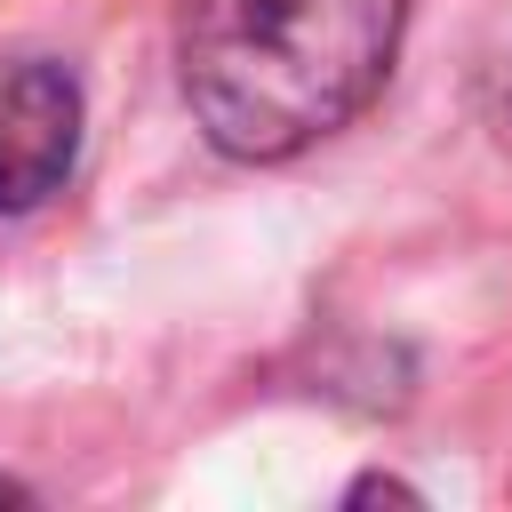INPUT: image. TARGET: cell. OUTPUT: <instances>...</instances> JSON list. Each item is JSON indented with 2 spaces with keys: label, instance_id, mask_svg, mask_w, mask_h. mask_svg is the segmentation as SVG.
<instances>
[{
  "label": "cell",
  "instance_id": "3",
  "mask_svg": "<svg viewBox=\"0 0 512 512\" xmlns=\"http://www.w3.org/2000/svg\"><path fill=\"white\" fill-rule=\"evenodd\" d=\"M344 504H424L408 480H392V472H360L352 488H344Z\"/></svg>",
  "mask_w": 512,
  "mask_h": 512
},
{
  "label": "cell",
  "instance_id": "2",
  "mask_svg": "<svg viewBox=\"0 0 512 512\" xmlns=\"http://www.w3.org/2000/svg\"><path fill=\"white\" fill-rule=\"evenodd\" d=\"M80 168V80L56 56L0 64V216H40Z\"/></svg>",
  "mask_w": 512,
  "mask_h": 512
},
{
  "label": "cell",
  "instance_id": "1",
  "mask_svg": "<svg viewBox=\"0 0 512 512\" xmlns=\"http://www.w3.org/2000/svg\"><path fill=\"white\" fill-rule=\"evenodd\" d=\"M408 32V0H184L176 80L224 160L272 168L352 128Z\"/></svg>",
  "mask_w": 512,
  "mask_h": 512
},
{
  "label": "cell",
  "instance_id": "4",
  "mask_svg": "<svg viewBox=\"0 0 512 512\" xmlns=\"http://www.w3.org/2000/svg\"><path fill=\"white\" fill-rule=\"evenodd\" d=\"M24 496H32V488H24V480H8V472H0V504H24Z\"/></svg>",
  "mask_w": 512,
  "mask_h": 512
}]
</instances>
